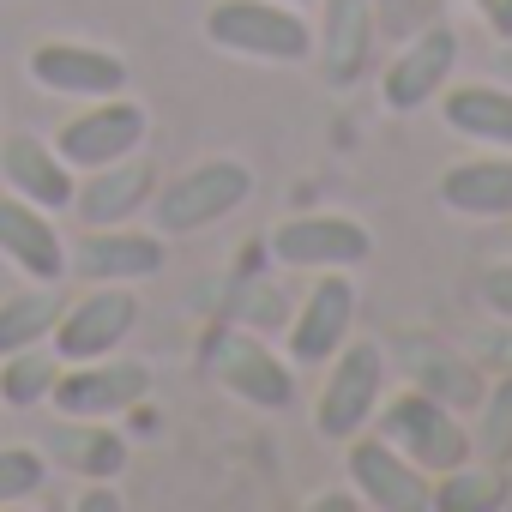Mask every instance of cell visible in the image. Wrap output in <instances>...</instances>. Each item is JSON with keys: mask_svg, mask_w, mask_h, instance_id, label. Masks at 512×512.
<instances>
[{"mask_svg": "<svg viewBox=\"0 0 512 512\" xmlns=\"http://www.w3.org/2000/svg\"><path fill=\"white\" fill-rule=\"evenodd\" d=\"M205 43L241 61H272V67H296L314 55V31L290 0H211Z\"/></svg>", "mask_w": 512, "mask_h": 512, "instance_id": "1", "label": "cell"}, {"mask_svg": "<svg viewBox=\"0 0 512 512\" xmlns=\"http://www.w3.org/2000/svg\"><path fill=\"white\" fill-rule=\"evenodd\" d=\"M247 193H253V169H247V163H235V157H205V163L181 169L175 181H157V193H151L145 211H151L157 235H199V229L235 217V211L247 205Z\"/></svg>", "mask_w": 512, "mask_h": 512, "instance_id": "2", "label": "cell"}, {"mask_svg": "<svg viewBox=\"0 0 512 512\" xmlns=\"http://www.w3.org/2000/svg\"><path fill=\"white\" fill-rule=\"evenodd\" d=\"M199 368L235 392L253 410H290L296 404V368L290 356H278L266 338H253L247 326H211L199 344Z\"/></svg>", "mask_w": 512, "mask_h": 512, "instance_id": "3", "label": "cell"}, {"mask_svg": "<svg viewBox=\"0 0 512 512\" xmlns=\"http://www.w3.org/2000/svg\"><path fill=\"white\" fill-rule=\"evenodd\" d=\"M380 398H386V350L368 344V338L344 344V350L326 362V386H320V398H314V434H326V440L362 434V428L374 422Z\"/></svg>", "mask_w": 512, "mask_h": 512, "instance_id": "4", "label": "cell"}, {"mask_svg": "<svg viewBox=\"0 0 512 512\" xmlns=\"http://www.w3.org/2000/svg\"><path fill=\"white\" fill-rule=\"evenodd\" d=\"M374 422H380V434H386L410 464H422L428 476H440V470H452V464L470 458V434L458 428L452 404H440V398H428V392H416V386L398 392V398H380Z\"/></svg>", "mask_w": 512, "mask_h": 512, "instance_id": "5", "label": "cell"}, {"mask_svg": "<svg viewBox=\"0 0 512 512\" xmlns=\"http://www.w3.org/2000/svg\"><path fill=\"white\" fill-rule=\"evenodd\" d=\"M266 247L278 266H296V272H350L374 253V235L344 211H302V217H284L266 235Z\"/></svg>", "mask_w": 512, "mask_h": 512, "instance_id": "6", "label": "cell"}, {"mask_svg": "<svg viewBox=\"0 0 512 512\" xmlns=\"http://www.w3.org/2000/svg\"><path fill=\"white\" fill-rule=\"evenodd\" d=\"M151 392V368L145 362H115V356H97V362H67L49 386V404L55 416H97V422H115L127 410H139Z\"/></svg>", "mask_w": 512, "mask_h": 512, "instance_id": "7", "label": "cell"}, {"mask_svg": "<svg viewBox=\"0 0 512 512\" xmlns=\"http://www.w3.org/2000/svg\"><path fill=\"white\" fill-rule=\"evenodd\" d=\"M163 260H169L163 235L127 229V223H103L67 241V278L79 284H145L163 272Z\"/></svg>", "mask_w": 512, "mask_h": 512, "instance_id": "8", "label": "cell"}, {"mask_svg": "<svg viewBox=\"0 0 512 512\" xmlns=\"http://www.w3.org/2000/svg\"><path fill=\"white\" fill-rule=\"evenodd\" d=\"M145 133H151V115L121 91V97H97V103H85V109L55 133V151L85 175V169H103V163L133 157V151L145 145Z\"/></svg>", "mask_w": 512, "mask_h": 512, "instance_id": "9", "label": "cell"}, {"mask_svg": "<svg viewBox=\"0 0 512 512\" xmlns=\"http://www.w3.org/2000/svg\"><path fill=\"white\" fill-rule=\"evenodd\" d=\"M350 326H356V284L350 272H320L290 320V338H284V356L290 368H326L344 344H350Z\"/></svg>", "mask_w": 512, "mask_h": 512, "instance_id": "10", "label": "cell"}, {"mask_svg": "<svg viewBox=\"0 0 512 512\" xmlns=\"http://www.w3.org/2000/svg\"><path fill=\"white\" fill-rule=\"evenodd\" d=\"M25 73H31V85L49 91V97H85V103H97V97H121V91H127V61H121L115 49L73 43V37L37 43L31 61H25Z\"/></svg>", "mask_w": 512, "mask_h": 512, "instance_id": "11", "label": "cell"}, {"mask_svg": "<svg viewBox=\"0 0 512 512\" xmlns=\"http://www.w3.org/2000/svg\"><path fill=\"white\" fill-rule=\"evenodd\" d=\"M344 470H350L362 506H374V512H428L434 476L422 464H410L386 434H350Z\"/></svg>", "mask_w": 512, "mask_h": 512, "instance_id": "12", "label": "cell"}, {"mask_svg": "<svg viewBox=\"0 0 512 512\" xmlns=\"http://www.w3.org/2000/svg\"><path fill=\"white\" fill-rule=\"evenodd\" d=\"M139 326V302L121 290V284H97L91 296L67 302L61 320H55V350L61 362H97V356H115Z\"/></svg>", "mask_w": 512, "mask_h": 512, "instance_id": "13", "label": "cell"}, {"mask_svg": "<svg viewBox=\"0 0 512 512\" xmlns=\"http://www.w3.org/2000/svg\"><path fill=\"white\" fill-rule=\"evenodd\" d=\"M452 67H458V31L452 25H428L422 37H410L392 55V67L380 79V103L392 115H416L452 85Z\"/></svg>", "mask_w": 512, "mask_h": 512, "instance_id": "14", "label": "cell"}, {"mask_svg": "<svg viewBox=\"0 0 512 512\" xmlns=\"http://www.w3.org/2000/svg\"><path fill=\"white\" fill-rule=\"evenodd\" d=\"M386 356H392V368L404 374V386H416V392H428V398H440V404H452V410H476V398L488 392L482 368H476L470 356H458L452 344L428 338V332H398Z\"/></svg>", "mask_w": 512, "mask_h": 512, "instance_id": "15", "label": "cell"}, {"mask_svg": "<svg viewBox=\"0 0 512 512\" xmlns=\"http://www.w3.org/2000/svg\"><path fill=\"white\" fill-rule=\"evenodd\" d=\"M0 260H13L31 284H61L67 278V235L55 229V211L0 193Z\"/></svg>", "mask_w": 512, "mask_h": 512, "instance_id": "16", "label": "cell"}, {"mask_svg": "<svg viewBox=\"0 0 512 512\" xmlns=\"http://www.w3.org/2000/svg\"><path fill=\"white\" fill-rule=\"evenodd\" d=\"M0 181H7V193L61 217V211H73L79 169L37 133H0Z\"/></svg>", "mask_w": 512, "mask_h": 512, "instance_id": "17", "label": "cell"}, {"mask_svg": "<svg viewBox=\"0 0 512 512\" xmlns=\"http://www.w3.org/2000/svg\"><path fill=\"white\" fill-rule=\"evenodd\" d=\"M320 7V31H314V55L332 91H350L368 61H374V0H314Z\"/></svg>", "mask_w": 512, "mask_h": 512, "instance_id": "18", "label": "cell"}, {"mask_svg": "<svg viewBox=\"0 0 512 512\" xmlns=\"http://www.w3.org/2000/svg\"><path fill=\"white\" fill-rule=\"evenodd\" d=\"M157 193V163L145 151L121 157V163H103V169H85V181L73 187V211L85 229H103V223H127L151 205Z\"/></svg>", "mask_w": 512, "mask_h": 512, "instance_id": "19", "label": "cell"}, {"mask_svg": "<svg viewBox=\"0 0 512 512\" xmlns=\"http://www.w3.org/2000/svg\"><path fill=\"white\" fill-rule=\"evenodd\" d=\"M43 452H49L61 470L85 476V482H115V476L127 470V434L109 428V422H97V416H61V422L49 428Z\"/></svg>", "mask_w": 512, "mask_h": 512, "instance_id": "20", "label": "cell"}, {"mask_svg": "<svg viewBox=\"0 0 512 512\" xmlns=\"http://www.w3.org/2000/svg\"><path fill=\"white\" fill-rule=\"evenodd\" d=\"M440 205L458 217H512V151L464 157L440 175Z\"/></svg>", "mask_w": 512, "mask_h": 512, "instance_id": "21", "label": "cell"}, {"mask_svg": "<svg viewBox=\"0 0 512 512\" xmlns=\"http://www.w3.org/2000/svg\"><path fill=\"white\" fill-rule=\"evenodd\" d=\"M440 115H446V127L458 133V139H476V145H494V151H512V85H488V79H476V85H446L440 97Z\"/></svg>", "mask_w": 512, "mask_h": 512, "instance_id": "22", "label": "cell"}, {"mask_svg": "<svg viewBox=\"0 0 512 512\" xmlns=\"http://www.w3.org/2000/svg\"><path fill=\"white\" fill-rule=\"evenodd\" d=\"M61 308H67L61 284H31V290L7 296V302H0V356L31 350V344H49V338H55Z\"/></svg>", "mask_w": 512, "mask_h": 512, "instance_id": "23", "label": "cell"}, {"mask_svg": "<svg viewBox=\"0 0 512 512\" xmlns=\"http://www.w3.org/2000/svg\"><path fill=\"white\" fill-rule=\"evenodd\" d=\"M61 350L55 344H31V350H13L0 356V410H37L49 404V386L61 374Z\"/></svg>", "mask_w": 512, "mask_h": 512, "instance_id": "24", "label": "cell"}, {"mask_svg": "<svg viewBox=\"0 0 512 512\" xmlns=\"http://www.w3.org/2000/svg\"><path fill=\"white\" fill-rule=\"evenodd\" d=\"M428 506H440V512H494V506H506V470L500 464H452V470H440L434 476V488H428Z\"/></svg>", "mask_w": 512, "mask_h": 512, "instance_id": "25", "label": "cell"}, {"mask_svg": "<svg viewBox=\"0 0 512 512\" xmlns=\"http://www.w3.org/2000/svg\"><path fill=\"white\" fill-rule=\"evenodd\" d=\"M470 452H482V464H512V374L494 380L482 398H476V434H470Z\"/></svg>", "mask_w": 512, "mask_h": 512, "instance_id": "26", "label": "cell"}, {"mask_svg": "<svg viewBox=\"0 0 512 512\" xmlns=\"http://www.w3.org/2000/svg\"><path fill=\"white\" fill-rule=\"evenodd\" d=\"M49 482V452L37 446H0V506L31 500Z\"/></svg>", "mask_w": 512, "mask_h": 512, "instance_id": "27", "label": "cell"}, {"mask_svg": "<svg viewBox=\"0 0 512 512\" xmlns=\"http://www.w3.org/2000/svg\"><path fill=\"white\" fill-rule=\"evenodd\" d=\"M482 302H488V314H500V320L512 326V260L482 272Z\"/></svg>", "mask_w": 512, "mask_h": 512, "instance_id": "28", "label": "cell"}, {"mask_svg": "<svg viewBox=\"0 0 512 512\" xmlns=\"http://www.w3.org/2000/svg\"><path fill=\"white\" fill-rule=\"evenodd\" d=\"M470 7L482 13V25H488V31H494L500 43L512 37V0H470Z\"/></svg>", "mask_w": 512, "mask_h": 512, "instance_id": "29", "label": "cell"}, {"mask_svg": "<svg viewBox=\"0 0 512 512\" xmlns=\"http://www.w3.org/2000/svg\"><path fill=\"white\" fill-rule=\"evenodd\" d=\"M494 79H500V85H512V37H506V43H500V55H494Z\"/></svg>", "mask_w": 512, "mask_h": 512, "instance_id": "30", "label": "cell"}, {"mask_svg": "<svg viewBox=\"0 0 512 512\" xmlns=\"http://www.w3.org/2000/svg\"><path fill=\"white\" fill-rule=\"evenodd\" d=\"M79 506H85V512H97V506H103V512H109V506H115V494H109V488H91V494H85V500H79Z\"/></svg>", "mask_w": 512, "mask_h": 512, "instance_id": "31", "label": "cell"}, {"mask_svg": "<svg viewBox=\"0 0 512 512\" xmlns=\"http://www.w3.org/2000/svg\"><path fill=\"white\" fill-rule=\"evenodd\" d=\"M290 7H314V0H290Z\"/></svg>", "mask_w": 512, "mask_h": 512, "instance_id": "32", "label": "cell"}, {"mask_svg": "<svg viewBox=\"0 0 512 512\" xmlns=\"http://www.w3.org/2000/svg\"><path fill=\"white\" fill-rule=\"evenodd\" d=\"M0 133H7V121H0Z\"/></svg>", "mask_w": 512, "mask_h": 512, "instance_id": "33", "label": "cell"}]
</instances>
